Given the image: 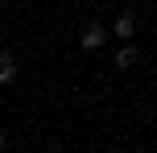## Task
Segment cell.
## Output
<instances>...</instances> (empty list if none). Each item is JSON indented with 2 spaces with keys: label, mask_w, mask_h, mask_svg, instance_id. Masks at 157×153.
Instances as JSON below:
<instances>
[{
  "label": "cell",
  "mask_w": 157,
  "mask_h": 153,
  "mask_svg": "<svg viewBox=\"0 0 157 153\" xmlns=\"http://www.w3.org/2000/svg\"><path fill=\"white\" fill-rule=\"evenodd\" d=\"M103 41H108V29H103L99 21H91V25L83 29V37H78V46H83V50H99Z\"/></svg>",
  "instance_id": "6da1fadb"
},
{
  "label": "cell",
  "mask_w": 157,
  "mask_h": 153,
  "mask_svg": "<svg viewBox=\"0 0 157 153\" xmlns=\"http://www.w3.org/2000/svg\"><path fill=\"white\" fill-rule=\"evenodd\" d=\"M112 33H116V37H124V41H132V33H136L132 13H120V17H116V29H112Z\"/></svg>",
  "instance_id": "7a4b0ae2"
},
{
  "label": "cell",
  "mask_w": 157,
  "mask_h": 153,
  "mask_svg": "<svg viewBox=\"0 0 157 153\" xmlns=\"http://www.w3.org/2000/svg\"><path fill=\"white\" fill-rule=\"evenodd\" d=\"M13 79H17V62L8 50H0V83H13Z\"/></svg>",
  "instance_id": "3957f363"
},
{
  "label": "cell",
  "mask_w": 157,
  "mask_h": 153,
  "mask_svg": "<svg viewBox=\"0 0 157 153\" xmlns=\"http://www.w3.org/2000/svg\"><path fill=\"white\" fill-rule=\"evenodd\" d=\"M116 66H124V71H128V66H136V50H132V46H124V50L116 54Z\"/></svg>",
  "instance_id": "277c9868"
},
{
  "label": "cell",
  "mask_w": 157,
  "mask_h": 153,
  "mask_svg": "<svg viewBox=\"0 0 157 153\" xmlns=\"http://www.w3.org/2000/svg\"><path fill=\"white\" fill-rule=\"evenodd\" d=\"M0 153H4V132H0Z\"/></svg>",
  "instance_id": "5b68a950"
}]
</instances>
